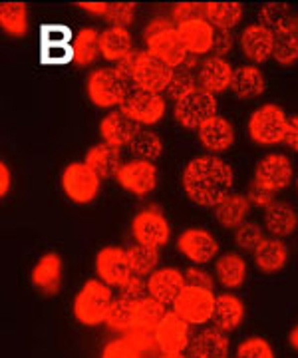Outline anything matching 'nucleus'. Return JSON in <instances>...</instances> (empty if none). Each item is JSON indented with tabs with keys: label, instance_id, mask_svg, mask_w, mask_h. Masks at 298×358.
Listing matches in <instances>:
<instances>
[{
	"label": "nucleus",
	"instance_id": "4d7b16f0",
	"mask_svg": "<svg viewBox=\"0 0 298 358\" xmlns=\"http://www.w3.org/2000/svg\"><path fill=\"white\" fill-rule=\"evenodd\" d=\"M80 8H84L86 13L96 14V16H107L110 10V2H80Z\"/></svg>",
	"mask_w": 298,
	"mask_h": 358
},
{
	"label": "nucleus",
	"instance_id": "e2e57ef3",
	"mask_svg": "<svg viewBox=\"0 0 298 358\" xmlns=\"http://www.w3.org/2000/svg\"><path fill=\"white\" fill-rule=\"evenodd\" d=\"M297 187H298V179H297Z\"/></svg>",
	"mask_w": 298,
	"mask_h": 358
},
{
	"label": "nucleus",
	"instance_id": "412c9836",
	"mask_svg": "<svg viewBox=\"0 0 298 358\" xmlns=\"http://www.w3.org/2000/svg\"><path fill=\"white\" fill-rule=\"evenodd\" d=\"M177 32H179V36H181L187 52L193 54V56L207 54V52L213 50V46H215L217 30L209 24L205 18L187 20V22H183V24L177 26Z\"/></svg>",
	"mask_w": 298,
	"mask_h": 358
},
{
	"label": "nucleus",
	"instance_id": "680f3d73",
	"mask_svg": "<svg viewBox=\"0 0 298 358\" xmlns=\"http://www.w3.org/2000/svg\"><path fill=\"white\" fill-rule=\"evenodd\" d=\"M295 32H297V36H298V14H295Z\"/></svg>",
	"mask_w": 298,
	"mask_h": 358
},
{
	"label": "nucleus",
	"instance_id": "6e6d98bb",
	"mask_svg": "<svg viewBox=\"0 0 298 358\" xmlns=\"http://www.w3.org/2000/svg\"><path fill=\"white\" fill-rule=\"evenodd\" d=\"M10 185H13V173H10V167L8 164L0 162V197H6L10 192Z\"/></svg>",
	"mask_w": 298,
	"mask_h": 358
},
{
	"label": "nucleus",
	"instance_id": "13d9d810",
	"mask_svg": "<svg viewBox=\"0 0 298 358\" xmlns=\"http://www.w3.org/2000/svg\"><path fill=\"white\" fill-rule=\"evenodd\" d=\"M165 28H171V20H169V18H156V20L149 22L147 30L143 32V36L147 38V36H151V34H156V32H161V30H165Z\"/></svg>",
	"mask_w": 298,
	"mask_h": 358
},
{
	"label": "nucleus",
	"instance_id": "58836bf2",
	"mask_svg": "<svg viewBox=\"0 0 298 358\" xmlns=\"http://www.w3.org/2000/svg\"><path fill=\"white\" fill-rule=\"evenodd\" d=\"M74 46V60L78 66H88L98 58L100 52V34L94 28H82L76 36Z\"/></svg>",
	"mask_w": 298,
	"mask_h": 358
},
{
	"label": "nucleus",
	"instance_id": "37998d69",
	"mask_svg": "<svg viewBox=\"0 0 298 358\" xmlns=\"http://www.w3.org/2000/svg\"><path fill=\"white\" fill-rule=\"evenodd\" d=\"M265 233L260 229L257 223H251V221H245L241 227L234 229V241L241 249L245 251H255L262 241H265Z\"/></svg>",
	"mask_w": 298,
	"mask_h": 358
},
{
	"label": "nucleus",
	"instance_id": "7ed1b4c3",
	"mask_svg": "<svg viewBox=\"0 0 298 358\" xmlns=\"http://www.w3.org/2000/svg\"><path fill=\"white\" fill-rule=\"evenodd\" d=\"M88 98L98 108H116L128 100V80L116 68H100L91 72L86 82Z\"/></svg>",
	"mask_w": 298,
	"mask_h": 358
},
{
	"label": "nucleus",
	"instance_id": "9d476101",
	"mask_svg": "<svg viewBox=\"0 0 298 358\" xmlns=\"http://www.w3.org/2000/svg\"><path fill=\"white\" fill-rule=\"evenodd\" d=\"M130 120H133L137 126H154L167 112V103L161 94H151L137 90L128 96V100L119 108Z\"/></svg>",
	"mask_w": 298,
	"mask_h": 358
},
{
	"label": "nucleus",
	"instance_id": "72a5a7b5",
	"mask_svg": "<svg viewBox=\"0 0 298 358\" xmlns=\"http://www.w3.org/2000/svg\"><path fill=\"white\" fill-rule=\"evenodd\" d=\"M292 24L278 28V30L272 32L274 34L272 58L281 66H292L295 62H298V36Z\"/></svg>",
	"mask_w": 298,
	"mask_h": 358
},
{
	"label": "nucleus",
	"instance_id": "052dcab7",
	"mask_svg": "<svg viewBox=\"0 0 298 358\" xmlns=\"http://www.w3.org/2000/svg\"><path fill=\"white\" fill-rule=\"evenodd\" d=\"M159 358H185L183 355H175V352H163Z\"/></svg>",
	"mask_w": 298,
	"mask_h": 358
},
{
	"label": "nucleus",
	"instance_id": "864d4df0",
	"mask_svg": "<svg viewBox=\"0 0 298 358\" xmlns=\"http://www.w3.org/2000/svg\"><path fill=\"white\" fill-rule=\"evenodd\" d=\"M233 42H234V36L233 32H223V30H217V36H215V46H213V52L223 58L227 52L233 48Z\"/></svg>",
	"mask_w": 298,
	"mask_h": 358
},
{
	"label": "nucleus",
	"instance_id": "a211bd4d",
	"mask_svg": "<svg viewBox=\"0 0 298 358\" xmlns=\"http://www.w3.org/2000/svg\"><path fill=\"white\" fill-rule=\"evenodd\" d=\"M233 66L229 64L225 58L211 56L203 60L197 72V84L199 88L205 90L209 94L217 96L225 90H231V80H233Z\"/></svg>",
	"mask_w": 298,
	"mask_h": 358
},
{
	"label": "nucleus",
	"instance_id": "2f4dec72",
	"mask_svg": "<svg viewBox=\"0 0 298 358\" xmlns=\"http://www.w3.org/2000/svg\"><path fill=\"white\" fill-rule=\"evenodd\" d=\"M265 225H267V231H271L272 237L283 239L297 231L298 217L290 205L274 201L271 207L265 209Z\"/></svg>",
	"mask_w": 298,
	"mask_h": 358
},
{
	"label": "nucleus",
	"instance_id": "cd10ccee",
	"mask_svg": "<svg viewBox=\"0 0 298 358\" xmlns=\"http://www.w3.org/2000/svg\"><path fill=\"white\" fill-rule=\"evenodd\" d=\"M248 209H251V203H248L246 195H241V193H229L223 201L213 207L217 223L227 229L241 227L246 221Z\"/></svg>",
	"mask_w": 298,
	"mask_h": 358
},
{
	"label": "nucleus",
	"instance_id": "bf43d9fd",
	"mask_svg": "<svg viewBox=\"0 0 298 358\" xmlns=\"http://www.w3.org/2000/svg\"><path fill=\"white\" fill-rule=\"evenodd\" d=\"M290 345L298 350V324L292 329V333H290Z\"/></svg>",
	"mask_w": 298,
	"mask_h": 358
},
{
	"label": "nucleus",
	"instance_id": "a19ab883",
	"mask_svg": "<svg viewBox=\"0 0 298 358\" xmlns=\"http://www.w3.org/2000/svg\"><path fill=\"white\" fill-rule=\"evenodd\" d=\"M259 16L260 24L271 28L272 32L295 22V16L290 13V6L285 4V2H267V4H262Z\"/></svg>",
	"mask_w": 298,
	"mask_h": 358
},
{
	"label": "nucleus",
	"instance_id": "39448f33",
	"mask_svg": "<svg viewBox=\"0 0 298 358\" xmlns=\"http://www.w3.org/2000/svg\"><path fill=\"white\" fill-rule=\"evenodd\" d=\"M217 296L211 289L187 285L173 303V313L179 315L187 324H205L213 319Z\"/></svg>",
	"mask_w": 298,
	"mask_h": 358
},
{
	"label": "nucleus",
	"instance_id": "0eeeda50",
	"mask_svg": "<svg viewBox=\"0 0 298 358\" xmlns=\"http://www.w3.org/2000/svg\"><path fill=\"white\" fill-rule=\"evenodd\" d=\"M100 176L91 169L86 162L84 164H70L62 173V189L78 205L90 203L100 192Z\"/></svg>",
	"mask_w": 298,
	"mask_h": 358
},
{
	"label": "nucleus",
	"instance_id": "e433bc0d",
	"mask_svg": "<svg viewBox=\"0 0 298 358\" xmlns=\"http://www.w3.org/2000/svg\"><path fill=\"white\" fill-rule=\"evenodd\" d=\"M165 315L167 313H165L163 303H159L154 296H145V299L135 303V329L156 333L157 324L163 320Z\"/></svg>",
	"mask_w": 298,
	"mask_h": 358
},
{
	"label": "nucleus",
	"instance_id": "f257e3e1",
	"mask_svg": "<svg viewBox=\"0 0 298 358\" xmlns=\"http://www.w3.org/2000/svg\"><path fill=\"white\" fill-rule=\"evenodd\" d=\"M233 183V167L217 155H199L183 171V189L199 207H215L231 193Z\"/></svg>",
	"mask_w": 298,
	"mask_h": 358
},
{
	"label": "nucleus",
	"instance_id": "bb28decb",
	"mask_svg": "<svg viewBox=\"0 0 298 358\" xmlns=\"http://www.w3.org/2000/svg\"><path fill=\"white\" fill-rule=\"evenodd\" d=\"M245 6L239 2H203V18L223 32H231L243 20Z\"/></svg>",
	"mask_w": 298,
	"mask_h": 358
},
{
	"label": "nucleus",
	"instance_id": "8fccbe9b",
	"mask_svg": "<svg viewBox=\"0 0 298 358\" xmlns=\"http://www.w3.org/2000/svg\"><path fill=\"white\" fill-rule=\"evenodd\" d=\"M126 338H130L131 343L142 350V355L143 352H151L157 346L156 334L151 333V331H143V329H131L126 334Z\"/></svg>",
	"mask_w": 298,
	"mask_h": 358
},
{
	"label": "nucleus",
	"instance_id": "a878e982",
	"mask_svg": "<svg viewBox=\"0 0 298 358\" xmlns=\"http://www.w3.org/2000/svg\"><path fill=\"white\" fill-rule=\"evenodd\" d=\"M191 358H225L229 352V336L219 329H205L189 343Z\"/></svg>",
	"mask_w": 298,
	"mask_h": 358
},
{
	"label": "nucleus",
	"instance_id": "aec40b11",
	"mask_svg": "<svg viewBox=\"0 0 298 358\" xmlns=\"http://www.w3.org/2000/svg\"><path fill=\"white\" fill-rule=\"evenodd\" d=\"M137 134H140V126L133 120H130L121 110L107 114L100 122V136H102L104 143L117 148V150L124 145H130Z\"/></svg>",
	"mask_w": 298,
	"mask_h": 358
},
{
	"label": "nucleus",
	"instance_id": "dca6fc26",
	"mask_svg": "<svg viewBox=\"0 0 298 358\" xmlns=\"http://www.w3.org/2000/svg\"><path fill=\"white\" fill-rule=\"evenodd\" d=\"M156 343L161 352H175L181 355L185 348H189V324L175 313H167L163 320L157 324Z\"/></svg>",
	"mask_w": 298,
	"mask_h": 358
},
{
	"label": "nucleus",
	"instance_id": "c85d7f7f",
	"mask_svg": "<svg viewBox=\"0 0 298 358\" xmlns=\"http://www.w3.org/2000/svg\"><path fill=\"white\" fill-rule=\"evenodd\" d=\"M267 88V80L262 76L257 66H239L233 70V80H231V92L241 100H251L257 98Z\"/></svg>",
	"mask_w": 298,
	"mask_h": 358
},
{
	"label": "nucleus",
	"instance_id": "f704fd0d",
	"mask_svg": "<svg viewBox=\"0 0 298 358\" xmlns=\"http://www.w3.org/2000/svg\"><path fill=\"white\" fill-rule=\"evenodd\" d=\"M0 26L10 36H24L28 32V8L24 2H2Z\"/></svg>",
	"mask_w": 298,
	"mask_h": 358
},
{
	"label": "nucleus",
	"instance_id": "f3484780",
	"mask_svg": "<svg viewBox=\"0 0 298 358\" xmlns=\"http://www.w3.org/2000/svg\"><path fill=\"white\" fill-rule=\"evenodd\" d=\"M185 287H187L185 275L181 271L171 267L157 268L156 273L149 275V279H147V294L163 305H173Z\"/></svg>",
	"mask_w": 298,
	"mask_h": 358
},
{
	"label": "nucleus",
	"instance_id": "b1692460",
	"mask_svg": "<svg viewBox=\"0 0 298 358\" xmlns=\"http://www.w3.org/2000/svg\"><path fill=\"white\" fill-rule=\"evenodd\" d=\"M245 319V305L234 294H219L213 310V324L223 333H233L234 329Z\"/></svg>",
	"mask_w": 298,
	"mask_h": 358
},
{
	"label": "nucleus",
	"instance_id": "393cba45",
	"mask_svg": "<svg viewBox=\"0 0 298 358\" xmlns=\"http://www.w3.org/2000/svg\"><path fill=\"white\" fill-rule=\"evenodd\" d=\"M32 285L40 289L42 293L56 294L62 282V259L56 253H48L40 259L32 268Z\"/></svg>",
	"mask_w": 298,
	"mask_h": 358
},
{
	"label": "nucleus",
	"instance_id": "4be33fe9",
	"mask_svg": "<svg viewBox=\"0 0 298 358\" xmlns=\"http://www.w3.org/2000/svg\"><path fill=\"white\" fill-rule=\"evenodd\" d=\"M133 52V38L128 28L119 26H107L100 32V54L107 62H121Z\"/></svg>",
	"mask_w": 298,
	"mask_h": 358
},
{
	"label": "nucleus",
	"instance_id": "4c0bfd02",
	"mask_svg": "<svg viewBox=\"0 0 298 358\" xmlns=\"http://www.w3.org/2000/svg\"><path fill=\"white\" fill-rule=\"evenodd\" d=\"M130 150L137 159L154 164L157 157L161 155V152H163V141H161V138L157 136L156 131L140 129V134L130 143Z\"/></svg>",
	"mask_w": 298,
	"mask_h": 358
},
{
	"label": "nucleus",
	"instance_id": "3c124183",
	"mask_svg": "<svg viewBox=\"0 0 298 358\" xmlns=\"http://www.w3.org/2000/svg\"><path fill=\"white\" fill-rule=\"evenodd\" d=\"M246 199H248V203L255 205V207L267 209V207H271V205L274 203V192L262 187L259 183H253V187L246 193Z\"/></svg>",
	"mask_w": 298,
	"mask_h": 358
},
{
	"label": "nucleus",
	"instance_id": "7c9ffc66",
	"mask_svg": "<svg viewBox=\"0 0 298 358\" xmlns=\"http://www.w3.org/2000/svg\"><path fill=\"white\" fill-rule=\"evenodd\" d=\"M86 164L100 176V179L117 178L119 169H121V155L117 148H112L107 143H98L90 148V152L86 154Z\"/></svg>",
	"mask_w": 298,
	"mask_h": 358
},
{
	"label": "nucleus",
	"instance_id": "4468645a",
	"mask_svg": "<svg viewBox=\"0 0 298 358\" xmlns=\"http://www.w3.org/2000/svg\"><path fill=\"white\" fill-rule=\"evenodd\" d=\"M116 179L126 192L135 193V195H147L156 189L157 169L151 162L133 159V162H128L121 166Z\"/></svg>",
	"mask_w": 298,
	"mask_h": 358
},
{
	"label": "nucleus",
	"instance_id": "a18cd8bd",
	"mask_svg": "<svg viewBox=\"0 0 298 358\" xmlns=\"http://www.w3.org/2000/svg\"><path fill=\"white\" fill-rule=\"evenodd\" d=\"M102 358H142V350L131 343L130 338H114L107 343L102 352Z\"/></svg>",
	"mask_w": 298,
	"mask_h": 358
},
{
	"label": "nucleus",
	"instance_id": "c756f323",
	"mask_svg": "<svg viewBox=\"0 0 298 358\" xmlns=\"http://www.w3.org/2000/svg\"><path fill=\"white\" fill-rule=\"evenodd\" d=\"M253 257H255V265H257L259 271H262V273H276V271L286 267L290 253H288V247L283 243V239L271 237V239H265L253 251Z\"/></svg>",
	"mask_w": 298,
	"mask_h": 358
},
{
	"label": "nucleus",
	"instance_id": "20e7f679",
	"mask_svg": "<svg viewBox=\"0 0 298 358\" xmlns=\"http://www.w3.org/2000/svg\"><path fill=\"white\" fill-rule=\"evenodd\" d=\"M288 117L276 103H265L248 120V136L260 145H276L286 140Z\"/></svg>",
	"mask_w": 298,
	"mask_h": 358
},
{
	"label": "nucleus",
	"instance_id": "2eb2a0df",
	"mask_svg": "<svg viewBox=\"0 0 298 358\" xmlns=\"http://www.w3.org/2000/svg\"><path fill=\"white\" fill-rule=\"evenodd\" d=\"M177 249L191 263H209L219 253V243H217V239L209 231L191 227V229H185L179 235Z\"/></svg>",
	"mask_w": 298,
	"mask_h": 358
},
{
	"label": "nucleus",
	"instance_id": "0e129e2a",
	"mask_svg": "<svg viewBox=\"0 0 298 358\" xmlns=\"http://www.w3.org/2000/svg\"><path fill=\"white\" fill-rule=\"evenodd\" d=\"M225 358H227V357H225Z\"/></svg>",
	"mask_w": 298,
	"mask_h": 358
},
{
	"label": "nucleus",
	"instance_id": "79ce46f5",
	"mask_svg": "<svg viewBox=\"0 0 298 358\" xmlns=\"http://www.w3.org/2000/svg\"><path fill=\"white\" fill-rule=\"evenodd\" d=\"M195 90H199V84H197V78L191 74V70H175L173 72V78H171V82H169L167 86V96L171 100H175V102H179L183 98H187L189 94H193Z\"/></svg>",
	"mask_w": 298,
	"mask_h": 358
},
{
	"label": "nucleus",
	"instance_id": "9b49d317",
	"mask_svg": "<svg viewBox=\"0 0 298 358\" xmlns=\"http://www.w3.org/2000/svg\"><path fill=\"white\" fill-rule=\"evenodd\" d=\"M131 231H133V237L137 243L145 245V247H154V249L163 247L169 241V235H171L167 219L163 217V213L156 207L140 211L131 223Z\"/></svg>",
	"mask_w": 298,
	"mask_h": 358
},
{
	"label": "nucleus",
	"instance_id": "603ef678",
	"mask_svg": "<svg viewBox=\"0 0 298 358\" xmlns=\"http://www.w3.org/2000/svg\"><path fill=\"white\" fill-rule=\"evenodd\" d=\"M185 281H187V285L201 287V289H211L213 291V279H211V275L205 273V271H201V268H187L185 271Z\"/></svg>",
	"mask_w": 298,
	"mask_h": 358
},
{
	"label": "nucleus",
	"instance_id": "ea45409f",
	"mask_svg": "<svg viewBox=\"0 0 298 358\" xmlns=\"http://www.w3.org/2000/svg\"><path fill=\"white\" fill-rule=\"evenodd\" d=\"M128 255H130L131 268H133L135 275H140V277H149V275L156 273L157 263H159V253H157V249L135 243L128 249Z\"/></svg>",
	"mask_w": 298,
	"mask_h": 358
},
{
	"label": "nucleus",
	"instance_id": "5701e85b",
	"mask_svg": "<svg viewBox=\"0 0 298 358\" xmlns=\"http://www.w3.org/2000/svg\"><path fill=\"white\" fill-rule=\"evenodd\" d=\"M199 141L209 152H227L234 143V129L229 120L215 115L205 126L199 128Z\"/></svg>",
	"mask_w": 298,
	"mask_h": 358
},
{
	"label": "nucleus",
	"instance_id": "1a4fd4ad",
	"mask_svg": "<svg viewBox=\"0 0 298 358\" xmlns=\"http://www.w3.org/2000/svg\"><path fill=\"white\" fill-rule=\"evenodd\" d=\"M173 68H169L163 62L154 58L149 52H137V60L133 68L131 82L137 86V90L151 92V94H161L165 92L173 78Z\"/></svg>",
	"mask_w": 298,
	"mask_h": 358
},
{
	"label": "nucleus",
	"instance_id": "c03bdc74",
	"mask_svg": "<svg viewBox=\"0 0 298 358\" xmlns=\"http://www.w3.org/2000/svg\"><path fill=\"white\" fill-rule=\"evenodd\" d=\"M237 358H274V350L269 341L260 336H248L237 346Z\"/></svg>",
	"mask_w": 298,
	"mask_h": 358
},
{
	"label": "nucleus",
	"instance_id": "473e14b6",
	"mask_svg": "<svg viewBox=\"0 0 298 358\" xmlns=\"http://www.w3.org/2000/svg\"><path fill=\"white\" fill-rule=\"evenodd\" d=\"M215 275L225 289H237L246 279V261L237 253H227L217 259Z\"/></svg>",
	"mask_w": 298,
	"mask_h": 358
},
{
	"label": "nucleus",
	"instance_id": "c9c22d12",
	"mask_svg": "<svg viewBox=\"0 0 298 358\" xmlns=\"http://www.w3.org/2000/svg\"><path fill=\"white\" fill-rule=\"evenodd\" d=\"M105 324L112 331H119V333H128L131 329H135V303H131L124 296L114 299L110 313L105 317Z\"/></svg>",
	"mask_w": 298,
	"mask_h": 358
},
{
	"label": "nucleus",
	"instance_id": "49530a36",
	"mask_svg": "<svg viewBox=\"0 0 298 358\" xmlns=\"http://www.w3.org/2000/svg\"><path fill=\"white\" fill-rule=\"evenodd\" d=\"M133 16H135L133 2H110V10L105 18L112 22V26L128 28L133 22Z\"/></svg>",
	"mask_w": 298,
	"mask_h": 358
},
{
	"label": "nucleus",
	"instance_id": "de8ad7c7",
	"mask_svg": "<svg viewBox=\"0 0 298 358\" xmlns=\"http://www.w3.org/2000/svg\"><path fill=\"white\" fill-rule=\"evenodd\" d=\"M171 16L177 24H183L187 20H193V18H203V4H197V2H181V4H175Z\"/></svg>",
	"mask_w": 298,
	"mask_h": 358
},
{
	"label": "nucleus",
	"instance_id": "5fc2aeb1",
	"mask_svg": "<svg viewBox=\"0 0 298 358\" xmlns=\"http://www.w3.org/2000/svg\"><path fill=\"white\" fill-rule=\"evenodd\" d=\"M286 143L288 148H292L295 152H298V115L288 117V126H286Z\"/></svg>",
	"mask_w": 298,
	"mask_h": 358
},
{
	"label": "nucleus",
	"instance_id": "6ab92c4d",
	"mask_svg": "<svg viewBox=\"0 0 298 358\" xmlns=\"http://www.w3.org/2000/svg\"><path fill=\"white\" fill-rule=\"evenodd\" d=\"M241 48L243 54L251 62L255 64H262L272 56V48H274V34L271 28L265 24H248L241 32Z\"/></svg>",
	"mask_w": 298,
	"mask_h": 358
},
{
	"label": "nucleus",
	"instance_id": "423d86ee",
	"mask_svg": "<svg viewBox=\"0 0 298 358\" xmlns=\"http://www.w3.org/2000/svg\"><path fill=\"white\" fill-rule=\"evenodd\" d=\"M175 120L187 129H199L217 114V98L205 90H195L187 98L175 102L173 108Z\"/></svg>",
	"mask_w": 298,
	"mask_h": 358
},
{
	"label": "nucleus",
	"instance_id": "09e8293b",
	"mask_svg": "<svg viewBox=\"0 0 298 358\" xmlns=\"http://www.w3.org/2000/svg\"><path fill=\"white\" fill-rule=\"evenodd\" d=\"M119 291H121L119 296L128 299V301H131V303H137V301H142V299H145V296H149V294H145L147 293V285H145L143 277H140V275H133V277L130 279V282H128V285H124Z\"/></svg>",
	"mask_w": 298,
	"mask_h": 358
},
{
	"label": "nucleus",
	"instance_id": "f8f14e48",
	"mask_svg": "<svg viewBox=\"0 0 298 358\" xmlns=\"http://www.w3.org/2000/svg\"><path fill=\"white\" fill-rule=\"evenodd\" d=\"M145 40H147V52L169 68H183L185 60L189 58V52L185 48L177 28L173 26L156 32Z\"/></svg>",
	"mask_w": 298,
	"mask_h": 358
},
{
	"label": "nucleus",
	"instance_id": "f03ea898",
	"mask_svg": "<svg viewBox=\"0 0 298 358\" xmlns=\"http://www.w3.org/2000/svg\"><path fill=\"white\" fill-rule=\"evenodd\" d=\"M114 303V296L110 287L100 279L88 281L74 301V315L76 319L86 327H98L105 322V317L110 313V307Z\"/></svg>",
	"mask_w": 298,
	"mask_h": 358
},
{
	"label": "nucleus",
	"instance_id": "ddd939ff",
	"mask_svg": "<svg viewBox=\"0 0 298 358\" xmlns=\"http://www.w3.org/2000/svg\"><path fill=\"white\" fill-rule=\"evenodd\" d=\"M255 183L271 192H281L292 183V164L285 154L265 155L255 171Z\"/></svg>",
	"mask_w": 298,
	"mask_h": 358
},
{
	"label": "nucleus",
	"instance_id": "6e6552de",
	"mask_svg": "<svg viewBox=\"0 0 298 358\" xmlns=\"http://www.w3.org/2000/svg\"><path fill=\"white\" fill-rule=\"evenodd\" d=\"M96 273L100 281L105 282L107 287H117V289L128 285L131 277L135 275L131 268L130 255L121 247H104L102 251H98Z\"/></svg>",
	"mask_w": 298,
	"mask_h": 358
}]
</instances>
